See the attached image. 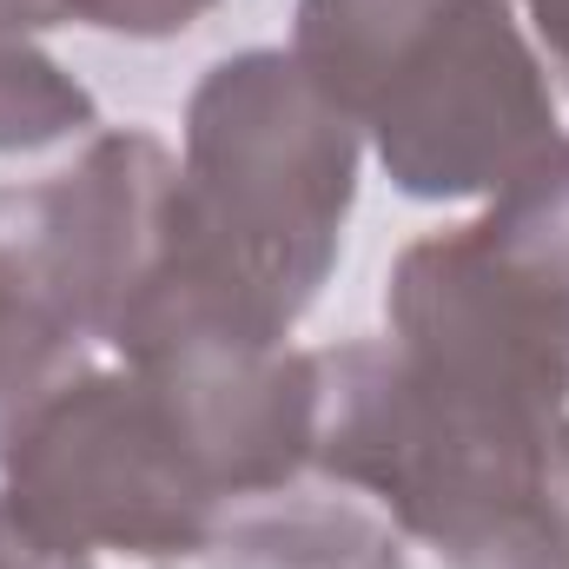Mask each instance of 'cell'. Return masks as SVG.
<instances>
[{"instance_id":"obj_5","label":"cell","mask_w":569,"mask_h":569,"mask_svg":"<svg viewBox=\"0 0 569 569\" xmlns=\"http://www.w3.org/2000/svg\"><path fill=\"white\" fill-rule=\"evenodd\" d=\"M0 503L87 557H206L226 517L172 411L127 365H87L0 443Z\"/></svg>"},{"instance_id":"obj_4","label":"cell","mask_w":569,"mask_h":569,"mask_svg":"<svg viewBox=\"0 0 569 569\" xmlns=\"http://www.w3.org/2000/svg\"><path fill=\"white\" fill-rule=\"evenodd\" d=\"M391 351L437 398L550 430L569 411V140L537 152L470 226L411 239L385 279Z\"/></svg>"},{"instance_id":"obj_2","label":"cell","mask_w":569,"mask_h":569,"mask_svg":"<svg viewBox=\"0 0 569 569\" xmlns=\"http://www.w3.org/2000/svg\"><path fill=\"white\" fill-rule=\"evenodd\" d=\"M298 67L405 199H477L563 140L557 87L503 0H298Z\"/></svg>"},{"instance_id":"obj_10","label":"cell","mask_w":569,"mask_h":569,"mask_svg":"<svg viewBox=\"0 0 569 569\" xmlns=\"http://www.w3.org/2000/svg\"><path fill=\"white\" fill-rule=\"evenodd\" d=\"M523 7H530V27H537V40L550 53L557 87L569 93V0H523Z\"/></svg>"},{"instance_id":"obj_6","label":"cell","mask_w":569,"mask_h":569,"mask_svg":"<svg viewBox=\"0 0 569 569\" xmlns=\"http://www.w3.org/2000/svg\"><path fill=\"white\" fill-rule=\"evenodd\" d=\"M172 179H179V159L166 152V140L120 127V133H93L67 172L27 186L47 272L93 345H113L127 305L159 266Z\"/></svg>"},{"instance_id":"obj_1","label":"cell","mask_w":569,"mask_h":569,"mask_svg":"<svg viewBox=\"0 0 569 569\" xmlns=\"http://www.w3.org/2000/svg\"><path fill=\"white\" fill-rule=\"evenodd\" d=\"M365 133L284 47H246L206 67L186 100L179 179L159 266L113 331V358L172 338L291 345L325 291L358 206Z\"/></svg>"},{"instance_id":"obj_7","label":"cell","mask_w":569,"mask_h":569,"mask_svg":"<svg viewBox=\"0 0 569 569\" xmlns=\"http://www.w3.org/2000/svg\"><path fill=\"white\" fill-rule=\"evenodd\" d=\"M87 365L93 338L47 272L27 186H0V443Z\"/></svg>"},{"instance_id":"obj_11","label":"cell","mask_w":569,"mask_h":569,"mask_svg":"<svg viewBox=\"0 0 569 569\" xmlns=\"http://www.w3.org/2000/svg\"><path fill=\"white\" fill-rule=\"evenodd\" d=\"M543 477H550V510H557L563 543H569V411L557 418V430H550V463H543Z\"/></svg>"},{"instance_id":"obj_3","label":"cell","mask_w":569,"mask_h":569,"mask_svg":"<svg viewBox=\"0 0 569 569\" xmlns=\"http://www.w3.org/2000/svg\"><path fill=\"white\" fill-rule=\"evenodd\" d=\"M318 358L311 470L365 497L405 543L411 569H569L550 510V430L497 425L437 398L391 351L351 338Z\"/></svg>"},{"instance_id":"obj_8","label":"cell","mask_w":569,"mask_h":569,"mask_svg":"<svg viewBox=\"0 0 569 569\" xmlns=\"http://www.w3.org/2000/svg\"><path fill=\"white\" fill-rule=\"evenodd\" d=\"M93 127H100V100L27 33H0V152L93 140Z\"/></svg>"},{"instance_id":"obj_9","label":"cell","mask_w":569,"mask_h":569,"mask_svg":"<svg viewBox=\"0 0 569 569\" xmlns=\"http://www.w3.org/2000/svg\"><path fill=\"white\" fill-rule=\"evenodd\" d=\"M0 569H93V557L47 543L40 530H27V523L0 503Z\"/></svg>"}]
</instances>
